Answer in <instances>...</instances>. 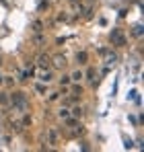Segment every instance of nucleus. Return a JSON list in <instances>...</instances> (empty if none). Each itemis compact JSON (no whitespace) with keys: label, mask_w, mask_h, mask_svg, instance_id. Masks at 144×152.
Here are the masks:
<instances>
[{"label":"nucleus","mask_w":144,"mask_h":152,"mask_svg":"<svg viewBox=\"0 0 144 152\" xmlns=\"http://www.w3.org/2000/svg\"><path fill=\"white\" fill-rule=\"evenodd\" d=\"M10 103L15 105V109H19V111H27V107H29V103L25 99V93H12L10 95Z\"/></svg>","instance_id":"f257e3e1"},{"label":"nucleus","mask_w":144,"mask_h":152,"mask_svg":"<svg viewBox=\"0 0 144 152\" xmlns=\"http://www.w3.org/2000/svg\"><path fill=\"white\" fill-rule=\"evenodd\" d=\"M111 41L117 43V45H126V37H124V33L119 31V29H113V33H111Z\"/></svg>","instance_id":"f03ea898"},{"label":"nucleus","mask_w":144,"mask_h":152,"mask_svg":"<svg viewBox=\"0 0 144 152\" xmlns=\"http://www.w3.org/2000/svg\"><path fill=\"white\" fill-rule=\"evenodd\" d=\"M54 66H56V68H64V66H66V58H64V56H56V58H54Z\"/></svg>","instance_id":"7ed1b4c3"},{"label":"nucleus","mask_w":144,"mask_h":152,"mask_svg":"<svg viewBox=\"0 0 144 152\" xmlns=\"http://www.w3.org/2000/svg\"><path fill=\"white\" fill-rule=\"evenodd\" d=\"M50 62L52 60L47 58V56H39V62L37 64H39V68H47V66H50Z\"/></svg>","instance_id":"20e7f679"},{"label":"nucleus","mask_w":144,"mask_h":152,"mask_svg":"<svg viewBox=\"0 0 144 152\" xmlns=\"http://www.w3.org/2000/svg\"><path fill=\"white\" fill-rule=\"evenodd\" d=\"M39 80L50 82V80H52V72H41V74H39Z\"/></svg>","instance_id":"39448f33"},{"label":"nucleus","mask_w":144,"mask_h":152,"mask_svg":"<svg viewBox=\"0 0 144 152\" xmlns=\"http://www.w3.org/2000/svg\"><path fill=\"white\" fill-rule=\"evenodd\" d=\"M76 60H78L80 64H84V62H87V52H78V54H76Z\"/></svg>","instance_id":"423d86ee"},{"label":"nucleus","mask_w":144,"mask_h":152,"mask_svg":"<svg viewBox=\"0 0 144 152\" xmlns=\"http://www.w3.org/2000/svg\"><path fill=\"white\" fill-rule=\"evenodd\" d=\"M80 78H82V72H74V74L70 76V80H74V82H78Z\"/></svg>","instance_id":"0eeeda50"},{"label":"nucleus","mask_w":144,"mask_h":152,"mask_svg":"<svg viewBox=\"0 0 144 152\" xmlns=\"http://www.w3.org/2000/svg\"><path fill=\"white\" fill-rule=\"evenodd\" d=\"M56 140H58L56 132H54V129H50V144H56Z\"/></svg>","instance_id":"6e6552de"},{"label":"nucleus","mask_w":144,"mask_h":152,"mask_svg":"<svg viewBox=\"0 0 144 152\" xmlns=\"http://www.w3.org/2000/svg\"><path fill=\"white\" fill-rule=\"evenodd\" d=\"M68 115H70V111H68V109H60V117H62V119H66Z\"/></svg>","instance_id":"1a4fd4ad"},{"label":"nucleus","mask_w":144,"mask_h":152,"mask_svg":"<svg viewBox=\"0 0 144 152\" xmlns=\"http://www.w3.org/2000/svg\"><path fill=\"white\" fill-rule=\"evenodd\" d=\"M41 27H43L41 21H35V23H33V29H35V31H41Z\"/></svg>","instance_id":"9d476101"},{"label":"nucleus","mask_w":144,"mask_h":152,"mask_svg":"<svg viewBox=\"0 0 144 152\" xmlns=\"http://www.w3.org/2000/svg\"><path fill=\"white\" fill-rule=\"evenodd\" d=\"M134 35H142V27H140V25L134 27Z\"/></svg>","instance_id":"9b49d317"},{"label":"nucleus","mask_w":144,"mask_h":152,"mask_svg":"<svg viewBox=\"0 0 144 152\" xmlns=\"http://www.w3.org/2000/svg\"><path fill=\"white\" fill-rule=\"evenodd\" d=\"M0 103H2V105H6V103H8V97H4V95H0Z\"/></svg>","instance_id":"f8f14e48"},{"label":"nucleus","mask_w":144,"mask_h":152,"mask_svg":"<svg viewBox=\"0 0 144 152\" xmlns=\"http://www.w3.org/2000/svg\"><path fill=\"white\" fill-rule=\"evenodd\" d=\"M60 82H62V84H68V82H70V76H62V80H60Z\"/></svg>","instance_id":"ddd939ff"},{"label":"nucleus","mask_w":144,"mask_h":152,"mask_svg":"<svg viewBox=\"0 0 144 152\" xmlns=\"http://www.w3.org/2000/svg\"><path fill=\"white\" fill-rule=\"evenodd\" d=\"M0 82H2V76H0Z\"/></svg>","instance_id":"4468645a"}]
</instances>
